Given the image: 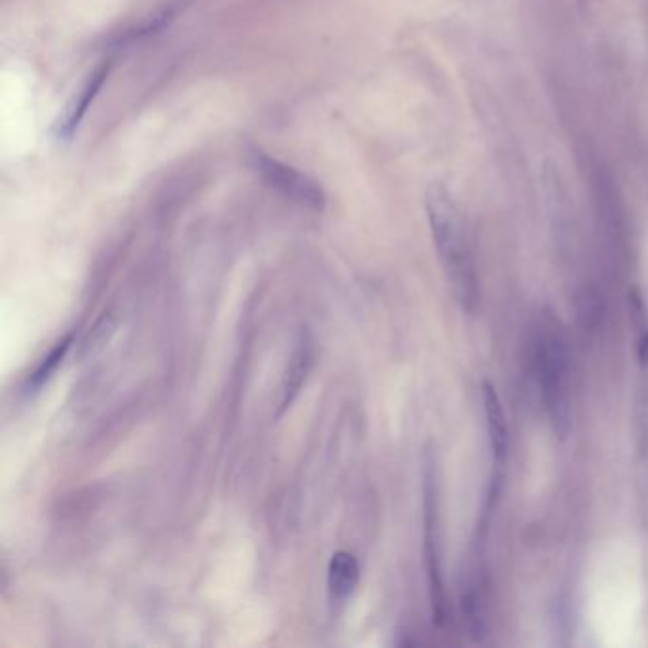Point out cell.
<instances>
[{
  "label": "cell",
  "mask_w": 648,
  "mask_h": 648,
  "mask_svg": "<svg viewBox=\"0 0 648 648\" xmlns=\"http://www.w3.org/2000/svg\"><path fill=\"white\" fill-rule=\"evenodd\" d=\"M426 211L439 261L451 284L458 305L472 314L479 301L476 265L464 219L455 202L443 189H432L426 198Z\"/></svg>",
  "instance_id": "6da1fadb"
},
{
  "label": "cell",
  "mask_w": 648,
  "mask_h": 648,
  "mask_svg": "<svg viewBox=\"0 0 648 648\" xmlns=\"http://www.w3.org/2000/svg\"><path fill=\"white\" fill-rule=\"evenodd\" d=\"M533 352L544 413L553 434L559 439L567 438L572 424L569 346L563 325L550 312L538 318Z\"/></svg>",
  "instance_id": "7a4b0ae2"
},
{
  "label": "cell",
  "mask_w": 648,
  "mask_h": 648,
  "mask_svg": "<svg viewBox=\"0 0 648 648\" xmlns=\"http://www.w3.org/2000/svg\"><path fill=\"white\" fill-rule=\"evenodd\" d=\"M422 523H424V565L428 576L432 624L436 628H443L447 622V590H445V574H443L438 468L432 453L426 455L424 472H422Z\"/></svg>",
  "instance_id": "3957f363"
},
{
  "label": "cell",
  "mask_w": 648,
  "mask_h": 648,
  "mask_svg": "<svg viewBox=\"0 0 648 648\" xmlns=\"http://www.w3.org/2000/svg\"><path fill=\"white\" fill-rule=\"evenodd\" d=\"M246 154L251 170L257 173L272 191L280 192L284 198L306 210L324 211L327 198L318 181L286 162L268 156L259 147H249Z\"/></svg>",
  "instance_id": "277c9868"
},
{
  "label": "cell",
  "mask_w": 648,
  "mask_h": 648,
  "mask_svg": "<svg viewBox=\"0 0 648 648\" xmlns=\"http://www.w3.org/2000/svg\"><path fill=\"white\" fill-rule=\"evenodd\" d=\"M481 398H483V411H485L489 449H491V479H489L487 502H485V519H487L495 510L496 502L502 493L510 436H508V422H506L502 403L491 382L483 381L481 384Z\"/></svg>",
  "instance_id": "5b68a950"
},
{
  "label": "cell",
  "mask_w": 648,
  "mask_h": 648,
  "mask_svg": "<svg viewBox=\"0 0 648 648\" xmlns=\"http://www.w3.org/2000/svg\"><path fill=\"white\" fill-rule=\"evenodd\" d=\"M109 73H111V61H101L96 69L82 82V86H80V90L75 94V97L67 103L63 115L59 116L58 120V137L61 141H71L73 135L77 134L80 122L84 120L90 105L94 103V99L101 92L103 84L107 82Z\"/></svg>",
  "instance_id": "8992f818"
},
{
  "label": "cell",
  "mask_w": 648,
  "mask_h": 648,
  "mask_svg": "<svg viewBox=\"0 0 648 648\" xmlns=\"http://www.w3.org/2000/svg\"><path fill=\"white\" fill-rule=\"evenodd\" d=\"M314 358H316L314 356V341L305 331L293 348L291 360L287 365L286 377H284L282 388H280V403H278L280 415L287 411L293 405V401L297 400V396L301 394L306 379L314 367Z\"/></svg>",
  "instance_id": "52a82bcc"
},
{
  "label": "cell",
  "mask_w": 648,
  "mask_h": 648,
  "mask_svg": "<svg viewBox=\"0 0 648 648\" xmlns=\"http://www.w3.org/2000/svg\"><path fill=\"white\" fill-rule=\"evenodd\" d=\"M360 582V563L354 553H333L327 567V590L333 603H344Z\"/></svg>",
  "instance_id": "ba28073f"
},
{
  "label": "cell",
  "mask_w": 648,
  "mask_h": 648,
  "mask_svg": "<svg viewBox=\"0 0 648 648\" xmlns=\"http://www.w3.org/2000/svg\"><path fill=\"white\" fill-rule=\"evenodd\" d=\"M629 324L635 333V356L641 373L648 377V305L641 291L628 293Z\"/></svg>",
  "instance_id": "9c48e42d"
},
{
  "label": "cell",
  "mask_w": 648,
  "mask_h": 648,
  "mask_svg": "<svg viewBox=\"0 0 648 648\" xmlns=\"http://www.w3.org/2000/svg\"><path fill=\"white\" fill-rule=\"evenodd\" d=\"M116 327H118V322H116L113 312H105L97 320L96 324L90 327V331L84 335V339L80 343L78 356L80 358H94L99 352H103L105 346L113 341Z\"/></svg>",
  "instance_id": "30bf717a"
},
{
  "label": "cell",
  "mask_w": 648,
  "mask_h": 648,
  "mask_svg": "<svg viewBox=\"0 0 648 648\" xmlns=\"http://www.w3.org/2000/svg\"><path fill=\"white\" fill-rule=\"evenodd\" d=\"M177 14H179V4L168 2L166 6L158 8L151 16H147V18L139 21L130 31H126L124 37L120 40L132 42V40L147 39L151 35H156V33L164 31L175 20Z\"/></svg>",
  "instance_id": "8fae6325"
},
{
  "label": "cell",
  "mask_w": 648,
  "mask_h": 648,
  "mask_svg": "<svg viewBox=\"0 0 648 648\" xmlns=\"http://www.w3.org/2000/svg\"><path fill=\"white\" fill-rule=\"evenodd\" d=\"M73 346V335H67L63 337L59 343H56V346L48 352V356L42 358V362L39 363V367L35 369V373L31 375L29 379V388L33 390H39L42 388L46 382L50 381L54 377V373L58 371L59 365L63 362V358L67 356V352L71 350Z\"/></svg>",
  "instance_id": "7c38bea8"
}]
</instances>
